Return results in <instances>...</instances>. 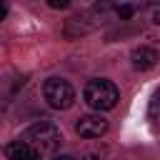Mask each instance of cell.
<instances>
[{
    "instance_id": "obj_2",
    "label": "cell",
    "mask_w": 160,
    "mask_h": 160,
    "mask_svg": "<svg viewBox=\"0 0 160 160\" xmlns=\"http://www.w3.org/2000/svg\"><path fill=\"white\" fill-rule=\"evenodd\" d=\"M82 98L92 110H112L120 100V90H118L115 82L105 80V78H98V80H90L85 85Z\"/></svg>"
},
{
    "instance_id": "obj_10",
    "label": "cell",
    "mask_w": 160,
    "mask_h": 160,
    "mask_svg": "<svg viewBox=\"0 0 160 160\" xmlns=\"http://www.w3.org/2000/svg\"><path fill=\"white\" fill-rule=\"evenodd\" d=\"M5 15H8V2L0 0V20H5Z\"/></svg>"
},
{
    "instance_id": "obj_3",
    "label": "cell",
    "mask_w": 160,
    "mask_h": 160,
    "mask_svg": "<svg viewBox=\"0 0 160 160\" xmlns=\"http://www.w3.org/2000/svg\"><path fill=\"white\" fill-rule=\"evenodd\" d=\"M42 98L50 108L55 110H68L72 102H75V90L68 80H60V78H50L45 80L42 85Z\"/></svg>"
},
{
    "instance_id": "obj_9",
    "label": "cell",
    "mask_w": 160,
    "mask_h": 160,
    "mask_svg": "<svg viewBox=\"0 0 160 160\" xmlns=\"http://www.w3.org/2000/svg\"><path fill=\"white\" fill-rule=\"evenodd\" d=\"M50 8H55V10H62V8H68L70 5V0H45Z\"/></svg>"
},
{
    "instance_id": "obj_1",
    "label": "cell",
    "mask_w": 160,
    "mask_h": 160,
    "mask_svg": "<svg viewBox=\"0 0 160 160\" xmlns=\"http://www.w3.org/2000/svg\"><path fill=\"white\" fill-rule=\"evenodd\" d=\"M25 142L38 152V155H48V152H55L62 142V135H60V128L50 120H40L35 125L28 128L25 132Z\"/></svg>"
},
{
    "instance_id": "obj_4",
    "label": "cell",
    "mask_w": 160,
    "mask_h": 160,
    "mask_svg": "<svg viewBox=\"0 0 160 160\" xmlns=\"http://www.w3.org/2000/svg\"><path fill=\"white\" fill-rule=\"evenodd\" d=\"M75 130H78L80 138H100V135L108 132V120L102 115H85V118L78 120Z\"/></svg>"
},
{
    "instance_id": "obj_12",
    "label": "cell",
    "mask_w": 160,
    "mask_h": 160,
    "mask_svg": "<svg viewBox=\"0 0 160 160\" xmlns=\"http://www.w3.org/2000/svg\"><path fill=\"white\" fill-rule=\"evenodd\" d=\"M52 160H75V158H72V155H55Z\"/></svg>"
},
{
    "instance_id": "obj_8",
    "label": "cell",
    "mask_w": 160,
    "mask_h": 160,
    "mask_svg": "<svg viewBox=\"0 0 160 160\" xmlns=\"http://www.w3.org/2000/svg\"><path fill=\"white\" fill-rule=\"evenodd\" d=\"M118 15H120L122 20H128V18L132 15V8H130V5H118Z\"/></svg>"
},
{
    "instance_id": "obj_6",
    "label": "cell",
    "mask_w": 160,
    "mask_h": 160,
    "mask_svg": "<svg viewBox=\"0 0 160 160\" xmlns=\"http://www.w3.org/2000/svg\"><path fill=\"white\" fill-rule=\"evenodd\" d=\"M5 155H8V160H38V158H40L25 140H12V142H8V145H5Z\"/></svg>"
},
{
    "instance_id": "obj_7",
    "label": "cell",
    "mask_w": 160,
    "mask_h": 160,
    "mask_svg": "<svg viewBox=\"0 0 160 160\" xmlns=\"http://www.w3.org/2000/svg\"><path fill=\"white\" fill-rule=\"evenodd\" d=\"M150 118L152 120H160V88L155 90V95L150 100Z\"/></svg>"
},
{
    "instance_id": "obj_11",
    "label": "cell",
    "mask_w": 160,
    "mask_h": 160,
    "mask_svg": "<svg viewBox=\"0 0 160 160\" xmlns=\"http://www.w3.org/2000/svg\"><path fill=\"white\" fill-rule=\"evenodd\" d=\"M152 22H155V25H160V8H155V10H152Z\"/></svg>"
},
{
    "instance_id": "obj_5",
    "label": "cell",
    "mask_w": 160,
    "mask_h": 160,
    "mask_svg": "<svg viewBox=\"0 0 160 160\" xmlns=\"http://www.w3.org/2000/svg\"><path fill=\"white\" fill-rule=\"evenodd\" d=\"M130 60H132V68H135V70H152V68L158 65L160 55H158V50L140 45V48H135V50H132Z\"/></svg>"
}]
</instances>
